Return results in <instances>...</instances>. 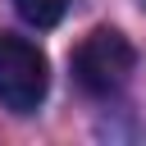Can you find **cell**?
I'll use <instances>...</instances> for the list:
<instances>
[{
    "mask_svg": "<svg viewBox=\"0 0 146 146\" xmlns=\"http://www.w3.org/2000/svg\"><path fill=\"white\" fill-rule=\"evenodd\" d=\"M68 68H73V82L87 96H114V91L128 87L132 68H137V50L119 27H96L73 46Z\"/></svg>",
    "mask_w": 146,
    "mask_h": 146,
    "instance_id": "1",
    "label": "cell"
},
{
    "mask_svg": "<svg viewBox=\"0 0 146 146\" xmlns=\"http://www.w3.org/2000/svg\"><path fill=\"white\" fill-rule=\"evenodd\" d=\"M50 91V64L36 41L0 32V105L9 114H32Z\"/></svg>",
    "mask_w": 146,
    "mask_h": 146,
    "instance_id": "2",
    "label": "cell"
},
{
    "mask_svg": "<svg viewBox=\"0 0 146 146\" xmlns=\"http://www.w3.org/2000/svg\"><path fill=\"white\" fill-rule=\"evenodd\" d=\"M73 0H14V9L32 23V27H55L64 14H68Z\"/></svg>",
    "mask_w": 146,
    "mask_h": 146,
    "instance_id": "3",
    "label": "cell"
}]
</instances>
